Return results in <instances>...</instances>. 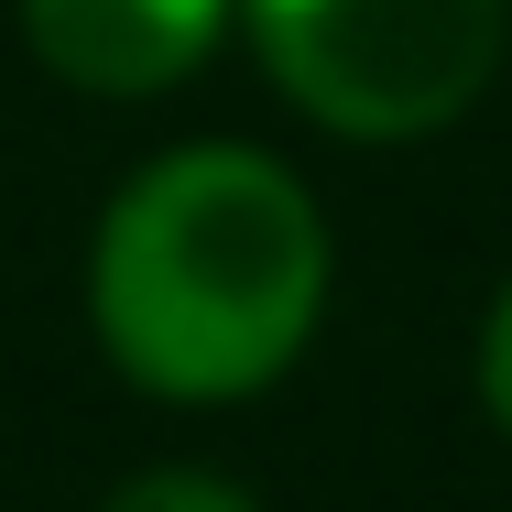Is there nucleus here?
Returning a JSON list of instances; mask_svg holds the SVG:
<instances>
[{"instance_id": "nucleus-1", "label": "nucleus", "mask_w": 512, "mask_h": 512, "mask_svg": "<svg viewBox=\"0 0 512 512\" xmlns=\"http://www.w3.org/2000/svg\"><path fill=\"white\" fill-rule=\"evenodd\" d=\"M109 360L164 404L262 393L327 306V229L316 197L262 153H164L99 218L88 262Z\"/></svg>"}, {"instance_id": "nucleus-2", "label": "nucleus", "mask_w": 512, "mask_h": 512, "mask_svg": "<svg viewBox=\"0 0 512 512\" xmlns=\"http://www.w3.org/2000/svg\"><path fill=\"white\" fill-rule=\"evenodd\" d=\"M251 33L284 99L327 131L414 142L491 88L502 0H251Z\"/></svg>"}, {"instance_id": "nucleus-3", "label": "nucleus", "mask_w": 512, "mask_h": 512, "mask_svg": "<svg viewBox=\"0 0 512 512\" xmlns=\"http://www.w3.org/2000/svg\"><path fill=\"white\" fill-rule=\"evenodd\" d=\"M229 0H22V33L55 77L99 88V99H153L175 77H197L218 44Z\"/></svg>"}, {"instance_id": "nucleus-4", "label": "nucleus", "mask_w": 512, "mask_h": 512, "mask_svg": "<svg viewBox=\"0 0 512 512\" xmlns=\"http://www.w3.org/2000/svg\"><path fill=\"white\" fill-rule=\"evenodd\" d=\"M99 512H251L229 480H197V469H153V480H131V491H109Z\"/></svg>"}, {"instance_id": "nucleus-5", "label": "nucleus", "mask_w": 512, "mask_h": 512, "mask_svg": "<svg viewBox=\"0 0 512 512\" xmlns=\"http://www.w3.org/2000/svg\"><path fill=\"white\" fill-rule=\"evenodd\" d=\"M480 393H491V414H502V436H512V295L491 306V338H480Z\"/></svg>"}]
</instances>
